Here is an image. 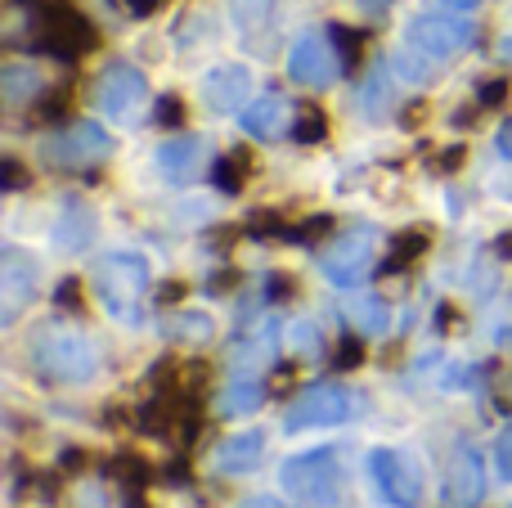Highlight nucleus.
Instances as JSON below:
<instances>
[{
    "mask_svg": "<svg viewBox=\"0 0 512 508\" xmlns=\"http://www.w3.org/2000/svg\"><path fill=\"white\" fill-rule=\"evenodd\" d=\"M499 59L512 63V36H508V41H499Z\"/></svg>",
    "mask_w": 512,
    "mask_h": 508,
    "instance_id": "3c124183",
    "label": "nucleus"
},
{
    "mask_svg": "<svg viewBox=\"0 0 512 508\" xmlns=\"http://www.w3.org/2000/svg\"><path fill=\"white\" fill-rule=\"evenodd\" d=\"M239 508H292V504H283V500H270V495H252V500H243Z\"/></svg>",
    "mask_w": 512,
    "mask_h": 508,
    "instance_id": "37998d69",
    "label": "nucleus"
},
{
    "mask_svg": "<svg viewBox=\"0 0 512 508\" xmlns=\"http://www.w3.org/2000/svg\"><path fill=\"white\" fill-rule=\"evenodd\" d=\"M261 450H265V432L252 428V432H239V437L221 441L216 455H212V464H216V473H225V477H243L261 464Z\"/></svg>",
    "mask_w": 512,
    "mask_h": 508,
    "instance_id": "dca6fc26",
    "label": "nucleus"
},
{
    "mask_svg": "<svg viewBox=\"0 0 512 508\" xmlns=\"http://www.w3.org/2000/svg\"><path fill=\"white\" fill-rule=\"evenodd\" d=\"M360 360H364V347L355 338H346L342 347H337V356H333V369H342V374H346V369H355Z\"/></svg>",
    "mask_w": 512,
    "mask_h": 508,
    "instance_id": "72a5a7b5",
    "label": "nucleus"
},
{
    "mask_svg": "<svg viewBox=\"0 0 512 508\" xmlns=\"http://www.w3.org/2000/svg\"><path fill=\"white\" fill-rule=\"evenodd\" d=\"M248 176H252V158L243 149L230 153V158H216V167H212V180H216V189H221V194H239Z\"/></svg>",
    "mask_w": 512,
    "mask_h": 508,
    "instance_id": "5701e85b",
    "label": "nucleus"
},
{
    "mask_svg": "<svg viewBox=\"0 0 512 508\" xmlns=\"http://www.w3.org/2000/svg\"><path fill=\"white\" fill-rule=\"evenodd\" d=\"M149 261L135 252H108L95 266V293L122 324H140V302L149 293Z\"/></svg>",
    "mask_w": 512,
    "mask_h": 508,
    "instance_id": "f03ea898",
    "label": "nucleus"
},
{
    "mask_svg": "<svg viewBox=\"0 0 512 508\" xmlns=\"http://www.w3.org/2000/svg\"><path fill=\"white\" fill-rule=\"evenodd\" d=\"M248 95H252V72L243 63H221V68H212L203 77V104L212 113H234V108L248 104Z\"/></svg>",
    "mask_w": 512,
    "mask_h": 508,
    "instance_id": "4468645a",
    "label": "nucleus"
},
{
    "mask_svg": "<svg viewBox=\"0 0 512 508\" xmlns=\"http://www.w3.org/2000/svg\"><path fill=\"white\" fill-rule=\"evenodd\" d=\"M54 297H59V306H72V311H81V284H77V279H63Z\"/></svg>",
    "mask_w": 512,
    "mask_h": 508,
    "instance_id": "58836bf2",
    "label": "nucleus"
},
{
    "mask_svg": "<svg viewBox=\"0 0 512 508\" xmlns=\"http://www.w3.org/2000/svg\"><path fill=\"white\" fill-rule=\"evenodd\" d=\"M369 477H373L378 495L391 508H418L423 504V473H418V464L405 455V450L373 446L369 450Z\"/></svg>",
    "mask_w": 512,
    "mask_h": 508,
    "instance_id": "20e7f679",
    "label": "nucleus"
},
{
    "mask_svg": "<svg viewBox=\"0 0 512 508\" xmlns=\"http://www.w3.org/2000/svg\"><path fill=\"white\" fill-rule=\"evenodd\" d=\"M495 144H499V153H504V158H512V117L499 126V140Z\"/></svg>",
    "mask_w": 512,
    "mask_h": 508,
    "instance_id": "c03bdc74",
    "label": "nucleus"
},
{
    "mask_svg": "<svg viewBox=\"0 0 512 508\" xmlns=\"http://www.w3.org/2000/svg\"><path fill=\"white\" fill-rule=\"evenodd\" d=\"M104 477H113V482H122L126 491H144V486H149V464H144V459H135V455H113L104 464Z\"/></svg>",
    "mask_w": 512,
    "mask_h": 508,
    "instance_id": "b1692460",
    "label": "nucleus"
},
{
    "mask_svg": "<svg viewBox=\"0 0 512 508\" xmlns=\"http://www.w3.org/2000/svg\"><path fill=\"white\" fill-rule=\"evenodd\" d=\"M441 5H445V9H477L481 0H441Z\"/></svg>",
    "mask_w": 512,
    "mask_h": 508,
    "instance_id": "09e8293b",
    "label": "nucleus"
},
{
    "mask_svg": "<svg viewBox=\"0 0 512 508\" xmlns=\"http://www.w3.org/2000/svg\"><path fill=\"white\" fill-rule=\"evenodd\" d=\"M360 5H364V9H373V14H382V9H387L391 0H360Z\"/></svg>",
    "mask_w": 512,
    "mask_h": 508,
    "instance_id": "8fccbe9b",
    "label": "nucleus"
},
{
    "mask_svg": "<svg viewBox=\"0 0 512 508\" xmlns=\"http://www.w3.org/2000/svg\"><path fill=\"white\" fill-rule=\"evenodd\" d=\"M391 63H396V72L405 81H418V86H423V81H432V63L436 59H427L423 50H414V45H409V50H400Z\"/></svg>",
    "mask_w": 512,
    "mask_h": 508,
    "instance_id": "c85d7f7f",
    "label": "nucleus"
},
{
    "mask_svg": "<svg viewBox=\"0 0 512 508\" xmlns=\"http://www.w3.org/2000/svg\"><path fill=\"white\" fill-rule=\"evenodd\" d=\"M41 50L72 63L95 50V27L68 5H45L41 9Z\"/></svg>",
    "mask_w": 512,
    "mask_h": 508,
    "instance_id": "6e6552de",
    "label": "nucleus"
},
{
    "mask_svg": "<svg viewBox=\"0 0 512 508\" xmlns=\"http://www.w3.org/2000/svg\"><path fill=\"white\" fill-rule=\"evenodd\" d=\"M36 297V261L18 248L0 252V324H18V315L32 306Z\"/></svg>",
    "mask_w": 512,
    "mask_h": 508,
    "instance_id": "f8f14e48",
    "label": "nucleus"
},
{
    "mask_svg": "<svg viewBox=\"0 0 512 508\" xmlns=\"http://www.w3.org/2000/svg\"><path fill=\"white\" fill-rule=\"evenodd\" d=\"M36 90H41V77L32 68H23V63H5L0 68V99L9 108H23L27 99H36Z\"/></svg>",
    "mask_w": 512,
    "mask_h": 508,
    "instance_id": "412c9836",
    "label": "nucleus"
},
{
    "mask_svg": "<svg viewBox=\"0 0 512 508\" xmlns=\"http://www.w3.org/2000/svg\"><path fill=\"white\" fill-rule=\"evenodd\" d=\"M333 41H337V50H342L346 68H355V63H360V50H364V36L351 32V27H333Z\"/></svg>",
    "mask_w": 512,
    "mask_h": 508,
    "instance_id": "7c9ffc66",
    "label": "nucleus"
},
{
    "mask_svg": "<svg viewBox=\"0 0 512 508\" xmlns=\"http://www.w3.org/2000/svg\"><path fill=\"white\" fill-rule=\"evenodd\" d=\"M167 333L176 342H207L216 333V324H212V315H203V311H180V320H171Z\"/></svg>",
    "mask_w": 512,
    "mask_h": 508,
    "instance_id": "a878e982",
    "label": "nucleus"
},
{
    "mask_svg": "<svg viewBox=\"0 0 512 508\" xmlns=\"http://www.w3.org/2000/svg\"><path fill=\"white\" fill-rule=\"evenodd\" d=\"M351 414V396L333 383H315L283 410V428L288 432H306V428H337Z\"/></svg>",
    "mask_w": 512,
    "mask_h": 508,
    "instance_id": "1a4fd4ad",
    "label": "nucleus"
},
{
    "mask_svg": "<svg viewBox=\"0 0 512 508\" xmlns=\"http://www.w3.org/2000/svg\"><path fill=\"white\" fill-rule=\"evenodd\" d=\"M445 504L450 508H472L481 504V495H486V464H481L477 446H468V441H459L450 455V464H445Z\"/></svg>",
    "mask_w": 512,
    "mask_h": 508,
    "instance_id": "ddd939ff",
    "label": "nucleus"
},
{
    "mask_svg": "<svg viewBox=\"0 0 512 508\" xmlns=\"http://www.w3.org/2000/svg\"><path fill=\"white\" fill-rule=\"evenodd\" d=\"M499 252H504V257H512V234H504V239H499Z\"/></svg>",
    "mask_w": 512,
    "mask_h": 508,
    "instance_id": "603ef678",
    "label": "nucleus"
},
{
    "mask_svg": "<svg viewBox=\"0 0 512 508\" xmlns=\"http://www.w3.org/2000/svg\"><path fill=\"white\" fill-rule=\"evenodd\" d=\"M427 243H432V234H427V230H405V234H400V239H396V248H391L387 270H391V275H396V270L414 266V261L427 252Z\"/></svg>",
    "mask_w": 512,
    "mask_h": 508,
    "instance_id": "393cba45",
    "label": "nucleus"
},
{
    "mask_svg": "<svg viewBox=\"0 0 512 508\" xmlns=\"http://www.w3.org/2000/svg\"><path fill=\"white\" fill-rule=\"evenodd\" d=\"M203 162H207V140H198V135H176V140H167L158 149V171L167 180H176V185L194 180L203 171Z\"/></svg>",
    "mask_w": 512,
    "mask_h": 508,
    "instance_id": "2eb2a0df",
    "label": "nucleus"
},
{
    "mask_svg": "<svg viewBox=\"0 0 512 508\" xmlns=\"http://www.w3.org/2000/svg\"><path fill=\"white\" fill-rule=\"evenodd\" d=\"M144 99H149V81H144L140 68H131V63H108V68L99 72L95 104L104 108L113 122H135Z\"/></svg>",
    "mask_w": 512,
    "mask_h": 508,
    "instance_id": "0eeeda50",
    "label": "nucleus"
},
{
    "mask_svg": "<svg viewBox=\"0 0 512 508\" xmlns=\"http://www.w3.org/2000/svg\"><path fill=\"white\" fill-rule=\"evenodd\" d=\"M477 99H481V108H495V104H504V99H508V81H481Z\"/></svg>",
    "mask_w": 512,
    "mask_h": 508,
    "instance_id": "c9c22d12",
    "label": "nucleus"
},
{
    "mask_svg": "<svg viewBox=\"0 0 512 508\" xmlns=\"http://www.w3.org/2000/svg\"><path fill=\"white\" fill-rule=\"evenodd\" d=\"M328 135V117L319 113V108H306V113L292 122V140L297 144H319Z\"/></svg>",
    "mask_w": 512,
    "mask_h": 508,
    "instance_id": "c756f323",
    "label": "nucleus"
},
{
    "mask_svg": "<svg viewBox=\"0 0 512 508\" xmlns=\"http://www.w3.org/2000/svg\"><path fill=\"white\" fill-rule=\"evenodd\" d=\"M180 297H185V284H167V288H162V293H158V302H180Z\"/></svg>",
    "mask_w": 512,
    "mask_h": 508,
    "instance_id": "a18cd8bd",
    "label": "nucleus"
},
{
    "mask_svg": "<svg viewBox=\"0 0 512 508\" xmlns=\"http://www.w3.org/2000/svg\"><path fill=\"white\" fill-rule=\"evenodd\" d=\"M274 347H279L274 324H261L252 342H239V347H234V369H239V374H261V369L274 360Z\"/></svg>",
    "mask_w": 512,
    "mask_h": 508,
    "instance_id": "aec40b11",
    "label": "nucleus"
},
{
    "mask_svg": "<svg viewBox=\"0 0 512 508\" xmlns=\"http://www.w3.org/2000/svg\"><path fill=\"white\" fill-rule=\"evenodd\" d=\"M27 356H32V369L45 383H86L99 374L95 342L72 324H41L27 342Z\"/></svg>",
    "mask_w": 512,
    "mask_h": 508,
    "instance_id": "f257e3e1",
    "label": "nucleus"
},
{
    "mask_svg": "<svg viewBox=\"0 0 512 508\" xmlns=\"http://www.w3.org/2000/svg\"><path fill=\"white\" fill-rule=\"evenodd\" d=\"M373 248H378V230H351L346 239H337L333 248L319 257V270H324V279L328 284H337V288H355L364 275H369V266H373Z\"/></svg>",
    "mask_w": 512,
    "mask_h": 508,
    "instance_id": "9d476101",
    "label": "nucleus"
},
{
    "mask_svg": "<svg viewBox=\"0 0 512 508\" xmlns=\"http://www.w3.org/2000/svg\"><path fill=\"white\" fill-rule=\"evenodd\" d=\"M288 351H297L301 360H315L324 351V338H319V329L310 320H297L288 324Z\"/></svg>",
    "mask_w": 512,
    "mask_h": 508,
    "instance_id": "bb28decb",
    "label": "nucleus"
},
{
    "mask_svg": "<svg viewBox=\"0 0 512 508\" xmlns=\"http://www.w3.org/2000/svg\"><path fill=\"white\" fill-rule=\"evenodd\" d=\"M279 486L288 500H301L310 508H333L342 500V464H337L333 450H306V455H292L279 468Z\"/></svg>",
    "mask_w": 512,
    "mask_h": 508,
    "instance_id": "7ed1b4c3",
    "label": "nucleus"
},
{
    "mask_svg": "<svg viewBox=\"0 0 512 508\" xmlns=\"http://www.w3.org/2000/svg\"><path fill=\"white\" fill-rule=\"evenodd\" d=\"M63 108H68V95H63V90H59V95H50L41 108H36V122H59V117H63Z\"/></svg>",
    "mask_w": 512,
    "mask_h": 508,
    "instance_id": "e433bc0d",
    "label": "nucleus"
},
{
    "mask_svg": "<svg viewBox=\"0 0 512 508\" xmlns=\"http://www.w3.org/2000/svg\"><path fill=\"white\" fill-rule=\"evenodd\" d=\"M180 122H185V104L176 95L158 99V126H180Z\"/></svg>",
    "mask_w": 512,
    "mask_h": 508,
    "instance_id": "f704fd0d",
    "label": "nucleus"
},
{
    "mask_svg": "<svg viewBox=\"0 0 512 508\" xmlns=\"http://www.w3.org/2000/svg\"><path fill=\"white\" fill-rule=\"evenodd\" d=\"M328 230H333V221H328V216H310L306 225H297V230H288V239H297V243H315V239H324Z\"/></svg>",
    "mask_w": 512,
    "mask_h": 508,
    "instance_id": "473e14b6",
    "label": "nucleus"
},
{
    "mask_svg": "<svg viewBox=\"0 0 512 508\" xmlns=\"http://www.w3.org/2000/svg\"><path fill=\"white\" fill-rule=\"evenodd\" d=\"M113 153V140H108L104 126L95 122H72L63 126L59 135L45 140V158L63 171H81V167H99V162Z\"/></svg>",
    "mask_w": 512,
    "mask_h": 508,
    "instance_id": "39448f33",
    "label": "nucleus"
},
{
    "mask_svg": "<svg viewBox=\"0 0 512 508\" xmlns=\"http://www.w3.org/2000/svg\"><path fill=\"white\" fill-rule=\"evenodd\" d=\"M230 9H234V23H239L248 36L270 23V0H230Z\"/></svg>",
    "mask_w": 512,
    "mask_h": 508,
    "instance_id": "cd10ccee",
    "label": "nucleus"
},
{
    "mask_svg": "<svg viewBox=\"0 0 512 508\" xmlns=\"http://www.w3.org/2000/svg\"><path fill=\"white\" fill-rule=\"evenodd\" d=\"M288 72H292V81H301V86H310V90H328V86H333V81L346 72V63H342V50H337L333 36H324V32H306L297 45H292V54H288Z\"/></svg>",
    "mask_w": 512,
    "mask_h": 508,
    "instance_id": "423d86ee",
    "label": "nucleus"
},
{
    "mask_svg": "<svg viewBox=\"0 0 512 508\" xmlns=\"http://www.w3.org/2000/svg\"><path fill=\"white\" fill-rule=\"evenodd\" d=\"M167 477H171V482H189V464H185V459H180V464H171Z\"/></svg>",
    "mask_w": 512,
    "mask_h": 508,
    "instance_id": "de8ad7c7",
    "label": "nucleus"
},
{
    "mask_svg": "<svg viewBox=\"0 0 512 508\" xmlns=\"http://www.w3.org/2000/svg\"><path fill=\"white\" fill-rule=\"evenodd\" d=\"M27 185V171L18 158H5V189H23Z\"/></svg>",
    "mask_w": 512,
    "mask_h": 508,
    "instance_id": "ea45409f",
    "label": "nucleus"
},
{
    "mask_svg": "<svg viewBox=\"0 0 512 508\" xmlns=\"http://www.w3.org/2000/svg\"><path fill=\"white\" fill-rule=\"evenodd\" d=\"M54 243L63 252H81L95 243V212L86 203H63L59 221H54Z\"/></svg>",
    "mask_w": 512,
    "mask_h": 508,
    "instance_id": "a211bd4d",
    "label": "nucleus"
},
{
    "mask_svg": "<svg viewBox=\"0 0 512 508\" xmlns=\"http://www.w3.org/2000/svg\"><path fill=\"white\" fill-rule=\"evenodd\" d=\"M382 81H387V77L378 72V77H369V86H364V108H369V117H387V108H391Z\"/></svg>",
    "mask_w": 512,
    "mask_h": 508,
    "instance_id": "2f4dec72",
    "label": "nucleus"
},
{
    "mask_svg": "<svg viewBox=\"0 0 512 508\" xmlns=\"http://www.w3.org/2000/svg\"><path fill=\"white\" fill-rule=\"evenodd\" d=\"M265 405V387L256 374H239L230 387L221 392V401H216V414H225V419H239V414H252Z\"/></svg>",
    "mask_w": 512,
    "mask_h": 508,
    "instance_id": "6ab92c4d",
    "label": "nucleus"
},
{
    "mask_svg": "<svg viewBox=\"0 0 512 508\" xmlns=\"http://www.w3.org/2000/svg\"><path fill=\"white\" fill-rule=\"evenodd\" d=\"M59 459H63V464H59V468H63V473H77V468H81V464H86V450H77V446H72V450H63V455H59Z\"/></svg>",
    "mask_w": 512,
    "mask_h": 508,
    "instance_id": "a19ab883",
    "label": "nucleus"
},
{
    "mask_svg": "<svg viewBox=\"0 0 512 508\" xmlns=\"http://www.w3.org/2000/svg\"><path fill=\"white\" fill-rule=\"evenodd\" d=\"M472 41H477V27L463 23V18H450V14H423L409 23V45L423 50L427 59H454V54H463Z\"/></svg>",
    "mask_w": 512,
    "mask_h": 508,
    "instance_id": "9b49d317",
    "label": "nucleus"
},
{
    "mask_svg": "<svg viewBox=\"0 0 512 508\" xmlns=\"http://www.w3.org/2000/svg\"><path fill=\"white\" fill-rule=\"evenodd\" d=\"M288 99L283 95H261L252 99L248 108H243V131L252 135V140H279L283 126H288Z\"/></svg>",
    "mask_w": 512,
    "mask_h": 508,
    "instance_id": "f3484780",
    "label": "nucleus"
},
{
    "mask_svg": "<svg viewBox=\"0 0 512 508\" xmlns=\"http://www.w3.org/2000/svg\"><path fill=\"white\" fill-rule=\"evenodd\" d=\"M158 5H162V0H131V14H140V18H144V14H153Z\"/></svg>",
    "mask_w": 512,
    "mask_h": 508,
    "instance_id": "49530a36",
    "label": "nucleus"
},
{
    "mask_svg": "<svg viewBox=\"0 0 512 508\" xmlns=\"http://www.w3.org/2000/svg\"><path fill=\"white\" fill-rule=\"evenodd\" d=\"M351 324L364 333V338H378V333H387V324H391L387 302H378V297H360V302H351Z\"/></svg>",
    "mask_w": 512,
    "mask_h": 508,
    "instance_id": "4be33fe9",
    "label": "nucleus"
},
{
    "mask_svg": "<svg viewBox=\"0 0 512 508\" xmlns=\"http://www.w3.org/2000/svg\"><path fill=\"white\" fill-rule=\"evenodd\" d=\"M495 464H499V477H504V482H512V432H504V437H499Z\"/></svg>",
    "mask_w": 512,
    "mask_h": 508,
    "instance_id": "4c0bfd02",
    "label": "nucleus"
},
{
    "mask_svg": "<svg viewBox=\"0 0 512 508\" xmlns=\"http://www.w3.org/2000/svg\"><path fill=\"white\" fill-rule=\"evenodd\" d=\"M270 297H292V279L288 275H270Z\"/></svg>",
    "mask_w": 512,
    "mask_h": 508,
    "instance_id": "79ce46f5",
    "label": "nucleus"
}]
</instances>
